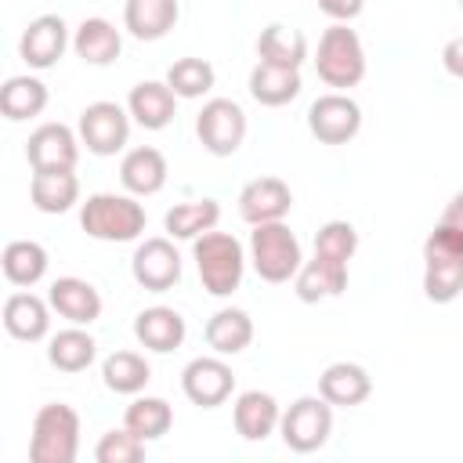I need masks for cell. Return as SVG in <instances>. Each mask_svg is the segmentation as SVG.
<instances>
[{"label":"cell","instance_id":"6da1fadb","mask_svg":"<svg viewBox=\"0 0 463 463\" xmlns=\"http://www.w3.org/2000/svg\"><path fill=\"white\" fill-rule=\"evenodd\" d=\"M192 257L203 279V289L210 297H232L242 282L246 271V253L242 242L228 232H203L199 239H192Z\"/></svg>","mask_w":463,"mask_h":463},{"label":"cell","instance_id":"7a4b0ae2","mask_svg":"<svg viewBox=\"0 0 463 463\" xmlns=\"http://www.w3.org/2000/svg\"><path fill=\"white\" fill-rule=\"evenodd\" d=\"M80 224L90 239L101 242H130L145 232V206L134 195H116V192H94L87 195L80 210Z\"/></svg>","mask_w":463,"mask_h":463},{"label":"cell","instance_id":"3957f363","mask_svg":"<svg viewBox=\"0 0 463 463\" xmlns=\"http://www.w3.org/2000/svg\"><path fill=\"white\" fill-rule=\"evenodd\" d=\"M80 452V416L65 402L40 405L33 420L29 438V459L33 463H72Z\"/></svg>","mask_w":463,"mask_h":463},{"label":"cell","instance_id":"277c9868","mask_svg":"<svg viewBox=\"0 0 463 463\" xmlns=\"http://www.w3.org/2000/svg\"><path fill=\"white\" fill-rule=\"evenodd\" d=\"M315 69H318V80L336 87V90H347V87L362 83V76H365V47H362L358 33L347 29V22H333L318 36Z\"/></svg>","mask_w":463,"mask_h":463},{"label":"cell","instance_id":"5b68a950","mask_svg":"<svg viewBox=\"0 0 463 463\" xmlns=\"http://www.w3.org/2000/svg\"><path fill=\"white\" fill-rule=\"evenodd\" d=\"M250 260L257 268V275L264 282H289L304 257H300V242L289 232L286 221H268V224H253L250 232Z\"/></svg>","mask_w":463,"mask_h":463},{"label":"cell","instance_id":"8992f818","mask_svg":"<svg viewBox=\"0 0 463 463\" xmlns=\"http://www.w3.org/2000/svg\"><path fill=\"white\" fill-rule=\"evenodd\" d=\"M279 430H282L286 449H293V452H315L333 434V405L322 394L318 398H297L282 412Z\"/></svg>","mask_w":463,"mask_h":463},{"label":"cell","instance_id":"52a82bcc","mask_svg":"<svg viewBox=\"0 0 463 463\" xmlns=\"http://www.w3.org/2000/svg\"><path fill=\"white\" fill-rule=\"evenodd\" d=\"M195 134L210 156H232L246 137V112L232 98H210L195 116Z\"/></svg>","mask_w":463,"mask_h":463},{"label":"cell","instance_id":"ba28073f","mask_svg":"<svg viewBox=\"0 0 463 463\" xmlns=\"http://www.w3.org/2000/svg\"><path fill=\"white\" fill-rule=\"evenodd\" d=\"M181 391L199 409H217L235 391V373L224 362V354H199L181 373Z\"/></svg>","mask_w":463,"mask_h":463},{"label":"cell","instance_id":"9c48e42d","mask_svg":"<svg viewBox=\"0 0 463 463\" xmlns=\"http://www.w3.org/2000/svg\"><path fill=\"white\" fill-rule=\"evenodd\" d=\"M130 137V112L116 101H90L80 112V141L94 156H116L123 152Z\"/></svg>","mask_w":463,"mask_h":463},{"label":"cell","instance_id":"30bf717a","mask_svg":"<svg viewBox=\"0 0 463 463\" xmlns=\"http://www.w3.org/2000/svg\"><path fill=\"white\" fill-rule=\"evenodd\" d=\"M307 130L322 145H347L362 130V109H358L354 98H347L340 90L322 94L307 109Z\"/></svg>","mask_w":463,"mask_h":463},{"label":"cell","instance_id":"8fae6325","mask_svg":"<svg viewBox=\"0 0 463 463\" xmlns=\"http://www.w3.org/2000/svg\"><path fill=\"white\" fill-rule=\"evenodd\" d=\"M130 271H134V282L137 286H145L152 293H166L181 279V253L163 235L145 239L134 250V257H130Z\"/></svg>","mask_w":463,"mask_h":463},{"label":"cell","instance_id":"7c38bea8","mask_svg":"<svg viewBox=\"0 0 463 463\" xmlns=\"http://www.w3.org/2000/svg\"><path fill=\"white\" fill-rule=\"evenodd\" d=\"M25 159L33 170H76L80 141L65 123H43L29 134Z\"/></svg>","mask_w":463,"mask_h":463},{"label":"cell","instance_id":"4fadbf2b","mask_svg":"<svg viewBox=\"0 0 463 463\" xmlns=\"http://www.w3.org/2000/svg\"><path fill=\"white\" fill-rule=\"evenodd\" d=\"M69 47V25L61 14H40L25 25L18 40V54L29 69H51Z\"/></svg>","mask_w":463,"mask_h":463},{"label":"cell","instance_id":"5bb4252c","mask_svg":"<svg viewBox=\"0 0 463 463\" xmlns=\"http://www.w3.org/2000/svg\"><path fill=\"white\" fill-rule=\"evenodd\" d=\"M293 210V192L282 177H253L239 192V213L250 224H268V221H286Z\"/></svg>","mask_w":463,"mask_h":463},{"label":"cell","instance_id":"9a60e30c","mask_svg":"<svg viewBox=\"0 0 463 463\" xmlns=\"http://www.w3.org/2000/svg\"><path fill=\"white\" fill-rule=\"evenodd\" d=\"M293 289L304 304H318V300H333L347 289V264L315 253L311 260L300 264V271L293 275Z\"/></svg>","mask_w":463,"mask_h":463},{"label":"cell","instance_id":"2e32d148","mask_svg":"<svg viewBox=\"0 0 463 463\" xmlns=\"http://www.w3.org/2000/svg\"><path fill=\"white\" fill-rule=\"evenodd\" d=\"M51 307L69 318L72 326H90L101 318V293L87 282V279H76V275H61L51 282V293H47Z\"/></svg>","mask_w":463,"mask_h":463},{"label":"cell","instance_id":"e0dca14e","mask_svg":"<svg viewBox=\"0 0 463 463\" xmlns=\"http://www.w3.org/2000/svg\"><path fill=\"white\" fill-rule=\"evenodd\" d=\"M174 109H177V94L170 90L166 80H145L127 98L130 119L137 127H145V130H163L174 119Z\"/></svg>","mask_w":463,"mask_h":463},{"label":"cell","instance_id":"ac0fdd59","mask_svg":"<svg viewBox=\"0 0 463 463\" xmlns=\"http://www.w3.org/2000/svg\"><path fill=\"white\" fill-rule=\"evenodd\" d=\"M318 394L329 405L351 409V405H362L373 394V380H369V373L358 362H333L318 376Z\"/></svg>","mask_w":463,"mask_h":463},{"label":"cell","instance_id":"d6986e66","mask_svg":"<svg viewBox=\"0 0 463 463\" xmlns=\"http://www.w3.org/2000/svg\"><path fill=\"white\" fill-rule=\"evenodd\" d=\"M119 181L130 195H156L166 184V159L152 145H137L119 163Z\"/></svg>","mask_w":463,"mask_h":463},{"label":"cell","instance_id":"ffe728a7","mask_svg":"<svg viewBox=\"0 0 463 463\" xmlns=\"http://www.w3.org/2000/svg\"><path fill=\"white\" fill-rule=\"evenodd\" d=\"M184 318L174 311V307H163V304H156V307H145L137 318H134V336L141 340V347H148V351H156V354H166V351H174V347H181L184 344Z\"/></svg>","mask_w":463,"mask_h":463},{"label":"cell","instance_id":"44dd1931","mask_svg":"<svg viewBox=\"0 0 463 463\" xmlns=\"http://www.w3.org/2000/svg\"><path fill=\"white\" fill-rule=\"evenodd\" d=\"M232 420H235V430L246 438V441H264L282 412H279V402L268 394V391H242L235 398V409H232Z\"/></svg>","mask_w":463,"mask_h":463},{"label":"cell","instance_id":"7402d4cb","mask_svg":"<svg viewBox=\"0 0 463 463\" xmlns=\"http://www.w3.org/2000/svg\"><path fill=\"white\" fill-rule=\"evenodd\" d=\"M72 51L87 65H112L123 51V36L109 18H83L72 36Z\"/></svg>","mask_w":463,"mask_h":463},{"label":"cell","instance_id":"603a6c76","mask_svg":"<svg viewBox=\"0 0 463 463\" xmlns=\"http://www.w3.org/2000/svg\"><path fill=\"white\" fill-rule=\"evenodd\" d=\"M29 199L40 213H65L80 199L76 170H33Z\"/></svg>","mask_w":463,"mask_h":463},{"label":"cell","instance_id":"cb8c5ba5","mask_svg":"<svg viewBox=\"0 0 463 463\" xmlns=\"http://www.w3.org/2000/svg\"><path fill=\"white\" fill-rule=\"evenodd\" d=\"M177 14H181L177 0H127L123 25L137 40H163L174 29Z\"/></svg>","mask_w":463,"mask_h":463},{"label":"cell","instance_id":"d4e9b609","mask_svg":"<svg viewBox=\"0 0 463 463\" xmlns=\"http://www.w3.org/2000/svg\"><path fill=\"white\" fill-rule=\"evenodd\" d=\"M250 94H253L257 105H268V109L289 105L300 94V69L257 61L253 72H250Z\"/></svg>","mask_w":463,"mask_h":463},{"label":"cell","instance_id":"484cf974","mask_svg":"<svg viewBox=\"0 0 463 463\" xmlns=\"http://www.w3.org/2000/svg\"><path fill=\"white\" fill-rule=\"evenodd\" d=\"M4 329L14 340H43L51 329L47 304L36 293H11L4 300Z\"/></svg>","mask_w":463,"mask_h":463},{"label":"cell","instance_id":"4316f807","mask_svg":"<svg viewBox=\"0 0 463 463\" xmlns=\"http://www.w3.org/2000/svg\"><path fill=\"white\" fill-rule=\"evenodd\" d=\"M257 54L260 61H271V65H286V69H300L304 58H307V36L286 22H271L260 29L257 36Z\"/></svg>","mask_w":463,"mask_h":463},{"label":"cell","instance_id":"83f0119b","mask_svg":"<svg viewBox=\"0 0 463 463\" xmlns=\"http://www.w3.org/2000/svg\"><path fill=\"white\" fill-rule=\"evenodd\" d=\"M253 340V318L242 307H221L206 322V344L213 354H239Z\"/></svg>","mask_w":463,"mask_h":463},{"label":"cell","instance_id":"f1b7e54d","mask_svg":"<svg viewBox=\"0 0 463 463\" xmlns=\"http://www.w3.org/2000/svg\"><path fill=\"white\" fill-rule=\"evenodd\" d=\"M47 109V83L36 80V76H11L4 87H0V112L11 119V123H22V119H33Z\"/></svg>","mask_w":463,"mask_h":463},{"label":"cell","instance_id":"f546056e","mask_svg":"<svg viewBox=\"0 0 463 463\" xmlns=\"http://www.w3.org/2000/svg\"><path fill=\"white\" fill-rule=\"evenodd\" d=\"M0 268L11 286H36L47 275V250L33 239H14L0 253Z\"/></svg>","mask_w":463,"mask_h":463},{"label":"cell","instance_id":"4dcf8cb0","mask_svg":"<svg viewBox=\"0 0 463 463\" xmlns=\"http://www.w3.org/2000/svg\"><path fill=\"white\" fill-rule=\"evenodd\" d=\"M221 221V206L217 199H192V203H177L166 210L163 224L170 239H199L203 232H213Z\"/></svg>","mask_w":463,"mask_h":463},{"label":"cell","instance_id":"1f68e13d","mask_svg":"<svg viewBox=\"0 0 463 463\" xmlns=\"http://www.w3.org/2000/svg\"><path fill=\"white\" fill-rule=\"evenodd\" d=\"M94 354H98V344L83 326H69V329L54 333L51 347H47V362L61 373H83L94 362Z\"/></svg>","mask_w":463,"mask_h":463},{"label":"cell","instance_id":"d6a6232c","mask_svg":"<svg viewBox=\"0 0 463 463\" xmlns=\"http://www.w3.org/2000/svg\"><path fill=\"white\" fill-rule=\"evenodd\" d=\"M148 376H152V369L137 351H112L101 362V380L116 394H141Z\"/></svg>","mask_w":463,"mask_h":463},{"label":"cell","instance_id":"836d02e7","mask_svg":"<svg viewBox=\"0 0 463 463\" xmlns=\"http://www.w3.org/2000/svg\"><path fill=\"white\" fill-rule=\"evenodd\" d=\"M170 423H174V409H170V402L152 398V394L134 398V402L127 405V412H123V427H130L141 441H156V438H163V434L170 430Z\"/></svg>","mask_w":463,"mask_h":463},{"label":"cell","instance_id":"e575fe53","mask_svg":"<svg viewBox=\"0 0 463 463\" xmlns=\"http://www.w3.org/2000/svg\"><path fill=\"white\" fill-rule=\"evenodd\" d=\"M423 293L434 304H452L463 293V260L423 257Z\"/></svg>","mask_w":463,"mask_h":463},{"label":"cell","instance_id":"d590c367","mask_svg":"<svg viewBox=\"0 0 463 463\" xmlns=\"http://www.w3.org/2000/svg\"><path fill=\"white\" fill-rule=\"evenodd\" d=\"M213 80H217V72L206 58H177L166 69V83L177 98H203L213 87Z\"/></svg>","mask_w":463,"mask_h":463},{"label":"cell","instance_id":"8d00e7d4","mask_svg":"<svg viewBox=\"0 0 463 463\" xmlns=\"http://www.w3.org/2000/svg\"><path fill=\"white\" fill-rule=\"evenodd\" d=\"M358 250V232L351 221H326L318 232H315V253L322 257H333V260H351Z\"/></svg>","mask_w":463,"mask_h":463},{"label":"cell","instance_id":"74e56055","mask_svg":"<svg viewBox=\"0 0 463 463\" xmlns=\"http://www.w3.org/2000/svg\"><path fill=\"white\" fill-rule=\"evenodd\" d=\"M141 456H145V441L130 427L105 430L101 441L94 445V459L98 463H137Z\"/></svg>","mask_w":463,"mask_h":463},{"label":"cell","instance_id":"f35d334b","mask_svg":"<svg viewBox=\"0 0 463 463\" xmlns=\"http://www.w3.org/2000/svg\"><path fill=\"white\" fill-rule=\"evenodd\" d=\"M423 257H449V260H463V232L449 228L438 221V228L427 235L423 242Z\"/></svg>","mask_w":463,"mask_h":463},{"label":"cell","instance_id":"ab89813d","mask_svg":"<svg viewBox=\"0 0 463 463\" xmlns=\"http://www.w3.org/2000/svg\"><path fill=\"white\" fill-rule=\"evenodd\" d=\"M441 65H445V72H452L456 80H463V33L452 36V40L441 47Z\"/></svg>","mask_w":463,"mask_h":463},{"label":"cell","instance_id":"60d3db41","mask_svg":"<svg viewBox=\"0 0 463 463\" xmlns=\"http://www.w3.org/2000/svg\"><path fill=\"white\" fill-rule=\"evenodd\" d=\"M329 18L336 22H351L354 14H362V0H315Z\"/></svg>","mask_w":463,"mask_h":463},{"label":"cell","instance_id":"b9f144b4","mask_svg":"<svg viewBox=\"0 0 463 463\" xmlns=\"http://www.w3.org/2000/svg\"><path fill=\"white\" fill-rule=\"evenodd\" d=\"M441 224H449V228L463 232V192H456V195L449 199V206L441 210Z\"/></svg>","mask_w":463,"mask_h":463},{"label":"cell","instance_id":"7bdbcfd3","mask_svg":"<svg viewBox=\"0 0 463 463\" xmlns=\"http://www.w3.org/2000/svg\"><path fill=\"white\" fill-rule=\"evenodd\" d=\"M459 4H463V0H459Z\"/></svg>","mask_w":463,"mask_h":463}]
</instances>
